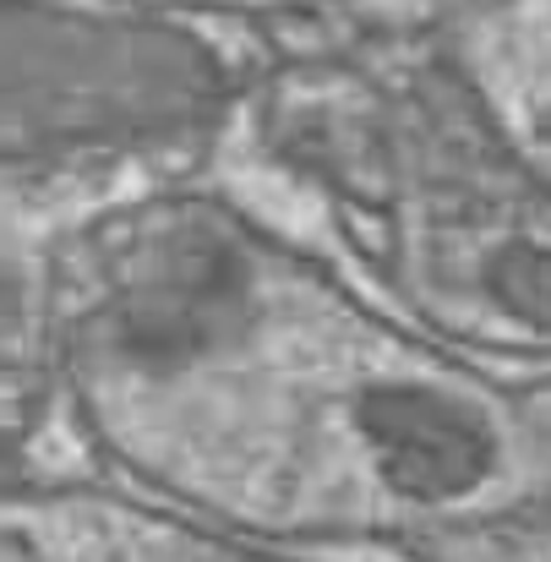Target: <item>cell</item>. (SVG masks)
<instances>
[{
  "mask_svg": "<svg viewBox=\"0 0 551 562\" xmlns=\"http://www.w3.org/2000/svg\"><path fill=\"white\" fill-rule=\"evenodd\" d=\"M361 437L387 486L420 503L459 497L492 470V431L481 415L431 387H376L361 404Z\"/></svg>",
  "mask_w": 551,
  "mask_h": 562,
  "instance_id": "6da1fadb",
  "label": "cell"
},
{
  "mask_svg": "<svg viewBox=\"0 0 551 562\" xmlns=\"http://www.w3.org/2000/svg\"><path fill=\"white\" fill-rule=\"evenodd\" d=\"M497 295L519 317L551 328V251H519V257H508L497 268Z\"/></svg>",
  "mask_w": 551,
  "mask_h": 562,
  "instance_id": "7a4b0ae2",
  "label": "cell"
}]
</instances>
